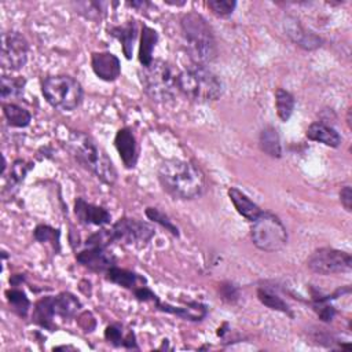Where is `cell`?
I'll return each mask as SVG.
<instances>
[{
	"mask_svg": "<svg viewBox=\"0 0 352 352\" xmlns=\"http://www.w3.org/2000/svg\"><path fill=\"white\" fill-rule=\"evenodd\" d=\"M165 3L166 4H172V6H183V4H186V1H169V0H166Z\"/></svg>",
	"mask_w": 352,
	"mask_h": 352,
	"instance_id": "f35d334b",
	"label": "cell"
},
{
	"mask_svg": "<svg viewBox=\"0 0 352 352\" xmlns=\"http://www.w3.org/2000/svg\"><path fill=\"white\" fill-rule=\"evenodd\" d=\"M158 180L162 188L177 199H194L205 191V175L201 168L186 160H165L158 166Z\"/></svg>",
	"mask_w": 352,
	"mask_h": 352,
	"instance_id": "6da1fadb",
	"label": "cell"
},
{
	"mask_svg": "<svg viewBox=\"0 0 352 352\" xmlns=\"http://www.w3.org/2000/svg\"><path fill=\"white\" fill-rule=\"evenodd\" d=\"M107 230L111 243L118 242L133 246H144L155 235V230L150 223L135 217H121Z\"/></svg>",
	"mask_w": 352,
	"mask_h": 352,
	"instance_id": "ba28073f",
	"label": "cell"
},
{
	"mask_svg": "<svg viewBox=\"0 0 352 352\" xmlns=\"http://www.w3.org/2000/svg\"><path fill=\"white\" fill-rule=\"evenodd\" d=\"M25 78L12 77V76H1L0 78V96L3 100L8 98H19L23 95L25 89Z\"/></svg>",
	"mask_w": 352,
	"mask_h": 352,
	"instance_id": "f546056e",
	"label": "cell"
},
{
	"mask_svg": "<svg viewBox=\"0 0 352 352\" xmlns=\"http://www.w3.org/2000/svg\"><path fill=\"white\" fill-rule=\"evenodd\" d=\"M138 76L143 91L154 102H172L179 92L177 73L170 63L162 59H153L150 65L140 66Z\"/></svg>",
	"mask_w": 352,
	"mask_h": 352,
	"instance_id": "5b68a950",
	"label": "cell"
},
{
	"mask_svg": "<svg viewBox=\"0 0 352 352\" xmlns=\"http://www.w3.org/2000/svg\"><path fill=\"white\" fill-rule=\"evenodd\" d=\"M126 6H129V7H132V8L138 10V11H144L146 7L150 6V3L148 1H142V0L140 1H128Z\"/></svg>",
	"mask_w": 352,
	"mask_h": 352,
	"instance_id": "74e56055",
	"label": "cell"
},
{
	"mask_svg": "<svg viewBox=\"0 0 352 352\" xmlns=\"http://www.w3.org/2000/svg\"><path fill=\"white\" fill-rule=\"evenodd\" d=\"M3 114L7 120V124L14 128H25L32 121V114L28 109L16 103H3Z\"/></svg>",
	"mask_w": 352,
	"mask_h": 352,
	"instance_id": "4316f807",
	"label": "cell"
},
{
	"mask_svg": "<svg viewBox=\"0 0 352 352\" xmlns=\"http://www.w3.org/2000/svg\"><path fill=\"white\" fill-rule=\"evenodd\" d=\"M116 150L126 169L135 168L138 162V143L131 128H120L114 136Z\"/></svg>",
	"mask_w": 352,
	"mask_h": 352,
	"instance_id": "9a60e30c",
	"label": "cell"
},
{
	"mask_svg": "<svg viewBox=\"0 0 352 352\" xmlns=\"http://www.w3.org/2000/svg\"><path fill=\"white\" fill-rule=\"evenodd\" d=\"M294 106H296V99L289 91L283 88L275 89V109L280 121L283 122L289 121V118L294 111Z\"/></svg>",
	"mask_w": 352,
	"mask_h": 352,
	"instance_id": "83f0119b",
	"label": "cell"
},
{
	"mask_svg": "<svg viewBox=\"0 0 352 352\" xmlns=\"http://www.w3.org/2000/svg\"><path fill=\"white\" fill-rule=\"evenodd\" d=\"M307 267L319 275H334L349 272L352 257L348 252L334 248H319L307 258Z\"/></svg>",
	"mask_w": 352,
	"mask_h": 352,
	"instance_id": "9c48e42d",
	"label": "cell"
},
{
	"mask_svg": "<svg viewBox=\"0 0 352 352\" xmlns=\"http://www.w3.org/2000/svg\"><path fill=\"white\" fill-rule=\"evenodd\" d=\"M34 239L40 243H50L56 252L60 249V232L58 228H52L47 224H40L34 228Z\"/></svg>",
	"mask_w": 352,
	"mask_h": 352,
	"instance_id": "1f68e13d",
	"label": "cell"
},
{
	"mask_svg": "<svg viewBox=\"0 0 352 352\" xmlns=\"http://www.w3.org/2000/svg\"><path fill=\"white\" fill-rule=\"evenodd\" d=\"M106 7H107V3H100V1L77 3V8L80 10L78 12L82 14L85 18L92 19V21L102 19L106 14Z\"/></svg>",
	"mask_w": 352,
	"mask_h": 352,
	"instance_id": "836d02e7",
	"label": "cell"
},
{
	"mask_svg": "<svg viewBox=\"0 0 352 352\" xmlns=\"http://www.w3.org/2000/svg\"><path fill=\"white\" fill-rule=\"evenodd\" d=\"M155 307L160 311L176 315V316H179L184 320H191V322H199L208 314L206 305L199 302V301H186L182 305H172V304H168V302L158 301L155 304Z\"/></svg>",
	"mask_w": 352,
	"mask_h": 352,
	"instance_id": "2e32d148",
	"label": "cell"
},
{
	"mask_svg": "<svg viewBox=\"0 0 352 352\" xmlns=\"http://www.w3.org/2000/svg\"><path fill=\"white\" fill-rule=\"evenodd\" d=\"M29 44L23 34L15 30L3 33L0 63L6 70H19L28 62Z\"/></svg>",
	"mask_w": 352,
	"mask_h": 352,
	"instance_id": "30bf717a",
	"label": "cell"
},
{
	"mask_svg": "<svg viewBox=\"0 0 352 352\" xmlns=\"http://www.w3.org/2000/svg\"><path fill=\"white\" fill-rule=\"evenodd\" d=\"M220 298L227 304H236L239 300V289L232 282H223L219 285Z\"/></svg>",
	"mask_w": 352,
	"mask_h": 352,
	"instance_id": "d590c367",
	"label": "cell"
},
{
	"mask_svg": "<svg viewBox=\"0 0 352 352\" xmlns=\"http://www.w3.org/2000/svg\"><path fill=\"white\" fill-rule=\"evenodd\" d=\"M109 34L117 38L121 43L122 52L126 59L132 58V51H133V43L138 37V23L135 19L126 21L124 25H117L109 28Z\"/></svg>",
	"mask_w": 352,
	"mask_h": 352,
	"instance_id": "ac0fdd59",
	"label": "cell"
},
{
	"mask_svg": "<svg viewBox=\"0 0 352 352\" xmlns=\"http://www.w3.org/2000/svg\"><path fill=\"white\" fill-rule=\"evenodd\" d=\"M54 308L56 316L62 319H73L81 309V301L70 292H62L54 296Z\"/></svg>",
	"mask_w": 352,
	"mask_h": 352,
	"instance_id": "cb8c5ba5",
	"label": "cell"
},
{
	"mask_svg": "<svg viewBox=\"0 0 352 352\" xmlns=\"http://www.w3.org/2000/svg\"><path fill=\"white\" fill-rule=\"evenodd\" d=\"M41 92L45 100L62 111L76 110L84 98L81 84L72 76L55 74L41 81Z\"/></svg>",
	"mask_w": 352,
	"mask_h": 352,
	"instance_id": "8992f818",
	"label": "cell"
},
{
	"mask_svg": "<svg viewBox=\"0 0 352 352\" xmlns=\"http://www.w3.org/2000/svg\"><path fill=\"white\" fill-rule=\"evenodd\" d=\"M34 166V164L32 162H28L25 160H15L11 165V169H10V177H8V183L3 187V192H6L8 188H11V192L12 190H16L18 186L23 182L25 176L29 173V170Z\"/></svg>",
	"mask_w": 352,
	"mask_h": 352,
	"instance_id": "f1b7e54d",
	"label": "cell"
},
{
	"mask_svg": "<svg viewBox=\"0 0 352 352\" xmlns=\"http://www.w3.org/2000/svg\"><path fill=\"white\" fill-rule=\"evenodd\" d=\"M6 297H7V301L10 304V307L12 308V311L21 316V318H25L29 312V308H30V300L28 298L26 293L21 289H16V287H11L6 292Z\"/></svg>",
	"mask_w": 352,
	"mask_h": 352,
	"instance_id": "4dcf8cb0",
	"label": "cell"
},
{
	"mask_svg": "<svg viewBox=\"0 0 352 352\" xmlns=\"http://www.w3.org/2000/svg\"><path fill=\"white\" fill-rule=\"evenodd\" d=\"M66 147L77 164L95 175L102 183L113 186L117 182V170L113 161L92 136L74 131L69 135Z\"/></svg>",
	"mask_w": 352,
	"mask_h": 352,
	"instance_id": "7a4b0ae2",
	"label": "cell"
},
{
	"mask_svg": "<svg viewBox=\"0 0 352 352\" xmlns=\"http://www.w3.org/2000/svg\"><path fill=\"white\" fill-rule=\"evenodd\" d=\"M74 214L77 220L85 226H107L111 221V214L103 206L91 204L78 197L74 202Z\"/></svg>",
	"mask_w": 352,
	"mask_h": 352,
	"instance_id": "4fadbf2b",
	"label": "cell"
},
{
	"mask_svg": "<svg viewBox=\"0 0 352 352\" xmlns=\"http://www.w3.org/2000/svg\"><path fill=\"white\" fill-rule=\"evenodd\" d=\"M305 135L309 140L319 142V143H322L324 146H329V147L336 148L341 144V135L330 124H326L324 121L312 122L308 126Z\"/></svg>",
	"mask_w": 352,
	"mask_h": 352,
	"instance_id": "d6986e66",
	"label": "cell"
},
{
	"mask_svg": "<svg viewBox=\"0 0 352 352\" xmlns=\"http://www.w3.org/2000/svg\"><path fill=\"white\" fill-rule=\"evenodd\" d=\"M227 194H228V198L232 202L235 210L242 217H245L248 221L252 223L261 214L263 209L256 202H253L245 192H242L239 188L230 187Z\"/></svg>",
	"mask_w": 352,
	"mask_h": 352,
	"instance_id": "e0dca14e",
	"label": "cell"
},
{
	"mask_svg": "<svg viewBox=\"0 0 352 352\" xmlns=\"http://www.w3.org/2000/svg\"><path fill=\"white\" fill-rule=\"evenodd\" d=\"M258 147L260 150L271 158L282 157V144L278 129L272 125H267L260 131L258 135Z\"/></svg>",
	"mask_w": 352,
	"mask_h": 352,
	"instance_id": "603a6c76",
	"label": "cell"
},
{
	"mask_svg": "<svg viewBox=\"0 0 352 352\" xmlns=\"http://www.w3.org/2000/svg\"><path fill=\"white\" fill-rule=\"evenodd\" d=\"M186 50L194 63L208 65L217 56V45L208 21L198 12H186L180 19Z\"/></svg>",
	"mask_w": 352,
	"mask_h": 352,
	"instance_id": "3957f363",
	"label": "cell"
},
{
	"mask_svg": "<svg viewBox=\"0 0 352 352\" xmlns=\"http://www.w3.org/2000/svg\"><path fill=\"white\" fill-rule=\"evenodd\" d=\"M104 340L114 346H122L126 349H139L135 333L132 330L124 331L122 326L118 323L109 324L104 329Z\"/></svg>",
	"mask_w": 352,
	"mask_h": 352,
	"instance_id": "7402d4cb",
	"label": "cell"
},
{
	"mask_svg": "<svg viewBox=\"0 0 352 352\" xmlns=\"http://www.w3.org/2000/svg\"><path fill=\"white\" fill-rule=\"evenodd\" d=\"M177 89L195 103H208L223 95V82L206 65L192 62L177 73Z\"/></svg>",
	"mask_w": 352,
	"mask_h": 352,
	"instance_id": "277c9868",
	"label": "cell"
},
{
	"mask_svg": "<svg viewBox=\"0 0 352 352\" xmlns=\"http://www.w3.org/2000/svg\"><path fill=\"white\" fill-rule=\"evenodd\" d=\"M250 238L253 245L263 252H279L287 245V230L276 214L263 210L252 221Z\"/></svg>",
	"mask_w": 352,
	"mask_h": 352,
	"instance_id": "52a82bcc",
	"label": "cell"
},
{
	"mask_svg": "<svg viewBox=\"0 0 352 352\" xmlns=\"http://www.w3.org/2000/svg\"><path fill=\"white\" fill-rule=\"evenodd\" d=\"M146 216H147V219L151 220L153 223H157L158 226H161L162 228H165L166 231H169L173 236H179V235H180L177 226L169 219L168 214H165L164 212H161L158 208L148 206V208L146 209Z\"/></svg>",
	"mask_w": 352,
	"mask_h": 352,
	"instance_id": "d6a6232c",
	"label": "cell"
},
{
	"mask_svg": "<svg viewBox=\"0 0 352 352\" xmlns=\"http://www.w3.org/2000/svg\"><path fill=\"white\" fill-rule=\"evenodd\" d=\"M158 41V33L155 29L143 25L140 32V45H139V62L140 66H147L153 62V51Z\"/></svg>",
	"mask_w": 352,
	"mask_h": 352,
	"instance_id": "d4e9b609",
	"label": "cell"
},
{
	"mask_svg": "<svg viewBox=\"0 0 352 352\" xmlns=\"http://www.w3.org/2000/svg\"><path fill=\"white\" fill-rule=\"evenodd\" d=\"M257 298H258V301L263 305L268 307L270 309L279 311L282 314H286L290 318H294V314H293L290 305L279 294H276L272 287H270V286H260L257 289Z\"/></svg>",
	"mask_w": 352,
	"mask_h": 352,
	"instance_id": "484cf974",
	"label": "cell"
},
{
	"mask_svg": "<svg viewBox=\"0 0 352 352\" xmlns=\"http://www.w3.org/2000/svg\"><path fill=\"white\" fill-rule=\"evenodd\" d=\"M56 314L54 308V296H45L40 298L33 308L32 320L38 324L40 327L54 331L56 329V324L54 322Z\"/></svg>",
	"mask_w": 352,
	"mask_h": 352,
	"instance_id": "ffe728a7",
	"label": "cell"
},
{
	"mask_svg": "<svg viewBox=\"0 0 352 352\" xmlns=\"http://www.w3.org/2000/svg\"><path fill=\"white\" fill-rule=\"evenodd\" d=\"M283 29L286 36L300 48L307 51H314L319 48L323 40L311 30H307L301 23L300 19L296 16H286L283 21Z\"/></svg>",
	"mask_w": 352,
	"mask_h": 352,
	"instance_id": "7c38bea8",
	"label": "cell"
},
{
	"mask_svg": "<svg viewBox=\"0 0 352 352\" xmlns=\"http://www.w3.org/2000/svg\"><path fill=\"white\" fill-rule=\"evenodd\" d=\"M92 72L103 81H116L121 74L120 59L109 51L92 52L91 55Z\"/></svg>",
	"mask_w": 352,
	"mask_h": 352,
	"instance_id": "5bb4252c",
	"label": "cell"
},
{
	"mask_svg": "<svg viewBox=\"0 0 352 352\" xmlns=\"http://www.w3.org/2000/svg\"><path fill=\"white\" fill-rule=\"evenodd\" d=\"M106 279L110 280L111 283H116L124 289L128 290H135L143 285H147L146 278L140 274H136L131 270H125V268H120L117 265L111 267L106 274Z\"/></svg>",
	"mask_w": 352,
	"mask_h": 352,
	"instance_id": "44dd1931",
	"label": "cell"
},
{
	"mask_svg": "<svg viewBox=\"0 0 352 352\" xmlns=\"http://www.w3.org/2000/svg\"><path fill=\"white\" fill-rule=\"evenodd\" d=\"M76 260L85 268L94 272L106 274L111 267L116 265L117 258L109 246L89 245L76 254Z\"/></svg>",
	"mask_w": 352,
	"mask_h": 352,
	"instance_id": "8fae6325",
	"label": "cell"
},
{
	"mask_svg": "<svg viewBox=\"0 0 352 352\" xmlns=\"http://www.w3.org/2000/svg\"><path fill=\"white\" fill-rule=\"evenodd\" d=\"M206 6L216 16L226 18L234 12V10L236 7V1H234V0H209L206 3Z\"/></svg>",
	"mask_w": 352,
	"mask_h": 352,
	"instance_id": "e575fe53",
	"label": "cell"
},
{
	"mask_svg": "<svg viewBox=\"0 0 352 352\" xmlns=\"http://www.w3.org/2000/svg\"><path fill=\"white\" fill-rule=\"evenodd\" d=\"M340 201H341V205L345 208V210L351 212V209H352V190H351V186H344L340 190Z\"/></svg>",
	"mask_w": 352,
	"mask_h": 352,
	"instance_id": "8d00e7d4",
	"label": "cell"
}]
</instances>
